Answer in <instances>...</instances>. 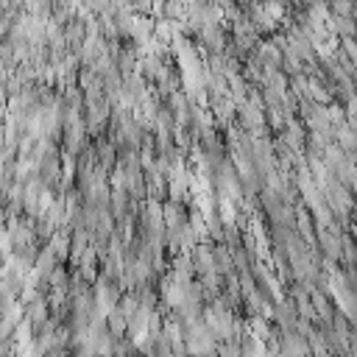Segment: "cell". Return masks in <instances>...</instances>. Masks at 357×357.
Instances as JSON below:
<instances>
[]
</instances>
